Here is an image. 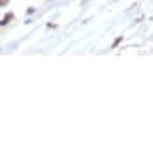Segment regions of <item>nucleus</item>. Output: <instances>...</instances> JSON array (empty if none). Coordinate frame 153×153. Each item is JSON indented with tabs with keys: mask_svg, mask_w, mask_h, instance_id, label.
<instances>
[{
	"mask_svg": "<svg viewBox=\"0 0 153 153\" xmlns=\"http://www.w3.org/2000/svg\"><path fill=\"white\" fill-rule=\"evenodd\" d=\"M12 18H14V14H12V12H9V14H7L5 18L2 19V21H0V24H2V26H4V24H7V23H9V21H11Z\"/></svg>",
	"mask_w": 153,
	"mask_h": 153,
	"instance_id": "f257e3e1",
	"label": "nucleus"
}]
</instances>
